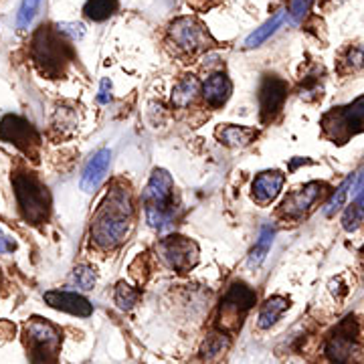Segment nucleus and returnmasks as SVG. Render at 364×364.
<instances>
[{
	"label": "nucleus",
	"mask_w": 364,
	"mask_h": 364,
	"mask_svg": "<svg viewBox=\"0 0 364 364\" xmlns=\"http://www.w3.org/2000/svg\"><path fill=\"white\" fill-rule=\"evenodd\" d=\"M166 41L176 55H184V57H195L198 53L215 47V39L210 37L207 26L195 16H181L172 21Z\"/></svg>",
	"instance_id": "obj_6"
},
{
	"label": "nucleus",
	"mask_w": 364,
	"mask_h": 364,
	"mask_svg": "<svg viewBox=\"0 0 364 364\" xmlns=\"http://www.w3.org/2000/svg\"><path fill=\"white\" fill-rule=\"evenodd\" d=\"M134 205L128 186H114L91 221V239L100 249L119 247L132 229Z\"/></svg>",
	"instance_id": "obj_1"
},
{
	"label": "nucleus",
	"mask_w": 364,
	"mask_h": 364,
	"mask_svg": "<svg viewBox=\"0 0 364 364\" xmlns=\"http://www.w3.org/2000/svg\"><path fill=\"white\" fill-rule=\"evenodd\" d=\"M41 0H21V9L16 14V25L18 28H26V26L33 23L35 14L39 11Z\"/></svg>",
	"instance_id": "obj_29"
},
{
	"label": "nucleus",
	"mask_w": 364,
	"mask_h": 364,
	"mask_svg": "<svg viewBox=\"0 0 364 364\" xmlns=\"http://www.w3.org/2000/svg\"><path fill=\"white\" fill-rule=\"evenodd\" d=\"M255 299H257V294L247 284L235 282L221 299L219 328L225 332H237L243 326V320L249 310L255 306Z\"/></svg>",
	"instance_id": "obj_8"
},
{
	"label": "nucleus",
	"mask_w": 364,
	"mask_h": 364,
	"mask_svg": "<svg viewBox=\"0 0 364 364\" xmlns=\"http://www.w3.org/2000/svg\"><path fill=\"white\" fill-rule=\"evenodd\" d=\"M112 83H109V79H104L102 81V90H100V95H97V102L100 104H107L109 100H112Z\"/></svg>",
	"instance_id": "obj_33"
},
{
	"label": "nucleus",
	"mask_w": 364,
	"mask_h": 364,
	"mask_svg": "<svg viewBox=\"0 0 364 364\" xmlns=\"http://www.w3.org/2000/svg\"><path fill=\"white\" fill-rule=\"evenodd\" d=\"M0 140L16 146L23 154L37 160V152L41 146L39 132L31 122L21 116H4L0 119Z\"/></svg>",
	"instance_id": "obj_11"
},
{
	"label": "nucleus",
	"mask_w": 364,
	"mask_h": 364,
	"mask_svg": "<svg viewBox=\"0 0 364 364\" xmlns=\"http://www.w3.org/2000/svg\"><path fill=\"white\" fill-rule=\"evenodd\" d=\"M158 255L170 269L178 273L191 272L198 263V245L182 235H170L158 243Z\"/></svg>",
	"instance_id": "obj_10"
},
{
	"label": "nucleus",
	"mask_w": 364,
	"mask_h": 364,
	"mask_svg": "<svg viewBox=\"0 0 364 364\" xmlns=\"http://www.w3.org/2000/svg\"><path fill=\"white\" fill-rule=\"evenodd\" d=\"M109 164H112V152H109L107 148L97 150V152L90 158V162L85 164V168H83L81 181H79V184H81V191H85V193H93V191H97V188H100V184L104 182Z\"/></svg>",
	"instance_id": "obj_14"
},
{
	"label": "nucleus",
	"mask_w": 364,
	"mask_h": 364,
	"mask_svg": "<svg viewBox=\"0 0 364 364\" xmlns=\"http://www.w3.org/2000/svg\"><path fill=\"white\" fill-rule=\"evenodd\" d=\"M31 59L43 75L55 79L65 73L67 65L75 59V53L69 45V37L57 26L43 25L33 35Z\"/></svg>",
	"instance_id": "obj_2"
},
{
	"label": "nucleus",
	"mask_w": 364,
	"mask_h": 364,
	"mask_svg": "<svg viewBox=\"0 0 364 364\" xmlns=\"http://www.w3.org/2000/svg\"><path fill=\"white\" fill-rule=\"evenodd\" d=\"M360 69H364V47L363 45H352L340 57V71L342 73H354Z\"/></svg>",
	"instance_id": "obj_25"
},
{
	"label": "nucleus",
	"mask_w": 364,
	"mask_h": 364,
	"mask_svg": "<svg viewBox=\"0 0 364 364\" xmlns=\"http://www.w3.org/2000/svg\"><path fill=\"white\" fill-rule=\"evenodd\" d=\"M354 203H356V205H358V207L364 210V188L360 191V193H358V195H356V200H354Z\"/></svg>",
	"instance_id": "obj_35"
},
{
	"label": "nucleus",
	"mask_w": 364,
	"mask_h": 364,
	"mask_svg": "<svg viewBox=\"0 0 364 364\" xmlns=\"http://www.w3.org/2000/svg\"><path fill=\"white\" fill-rule=\"evenodd\" d=\"M57 28H59L63 35H67L71 41L81 39V37H83V33H85V26L79 25V23H59Z\"/></svg>",
	"instance_id": "obj_32"
},
{
	"label": "nucleus",
	"mask_w": 364,
	"mask_h": 364,
	"mask_svg": "<svg viewBox=\"0 0 364 364\" xmlns=\"http://www.w3.org/2000/svg\"><path fill=\"white\" fill-rule=\"evenodd\" d=\"M0 282H2V275H0Z\"/></svg>",
	"instance_id": "obj_36"
},
{
	"label": "nucleus",
	"mask_w": 364,
	"mask_h": 364,
	"mask_svg": "<svg viewBox=\"0 0 364 364\" xmlns=\"http://www.w3.org/2000/svg\"><path fill=\"white\" fill-rule=\"evenodd\" d=\"M13 188L21 217L31 225H43L51 215L49 188L33 172H14Z\"/></svg>",
	"instance_id": "obj_4"
},
{
	"label": "nucleus",
	"mask_w": 364,
	"mask_h": 364,
	"mask_svg": "<svg viewBox=\"0 0 364 364\" xmlns=\"http://www.w3.org/2000/svg\"><path fill=\"white\" fill-rule=\"evenodd\" d=\"M45 301L55 308V310H61V312L71 314V316H81V318H87L93 312V306H91L87 299L79 294L73 291H47L45 294Z\"/></svg>",
	"instance_id": "obj_15"
},
{
	"label": "nucleus",
	"mask_w": 364,
	"mask_h": 364,
	"mask_svg": "<svg viewBox=\"0 0 364 364\" xmlns=\"http://www.w3.org/2000/svg\"><path fill=\"white\" fill-rule=\"evenodd\" d=\"M73 282H75L81 289L90 291V289H93V286H95V282H97V273H95V269H93L91 265H77V267L73 269Z\"/></svg>",
	"instance_id": "obj_28"
},
{
	"label": "nucleus",
	"mask_w": 364,
	"mask_h": 364,
	"mask_svg": "<svg viewBox=\"0 0 364 364\" xmlns=\"http://www.w3.org/2000/svg\"><path fill=\"white\" fill-rule=\"evenodd\" d=\"M117 9H119L117 0H87L85 6H83V13L91 21L102 23L105 18L114 16L117 13Z\"/></svg>",
	"instance_id": "obj_23"
},
{
	"label": "nucleus",
	"mask_w": 364,
	"mask_h": 364,
	"mask_svg": "<svg viewBox=\"0 0 364 364\" xmlns=\"http://www.w3.org/2000/svg\"><path fill=\"white\" fill-rule=\"evenodd\" d=\"M286 182V176L279 170H265L257 174L253 181V198L259 205H269L275 196L282 193V186Z\"/></svg>",
	"instance_id": "obj_16"
},
{
	"label": "nucleus",
	"mask_w": 364,
	"mask_h": 364,
	"mask_svg": "<svg viewBox=\"0 0 364 364\" xmlns=\"http://www.w3.org/2000/svg\"><path fill=\"white\" fill-rule=\"evenodd\" d=\"M273 237H275V231H273L272 227H263L261 229L259 237H257L255 245H253L251 253H249L247 265L251 269H257L261 263L265 261V257H267V253H269V249L273 245Z\"/></svg>",
	"instance_id": "obj_22"
},
{
	"label": "nucleus",
	"mask_w": 364,
	"mask_h": 364,
	"mask_svg": "<svg viewBox=\"0 0 364 364\" xmlns=\"http://www.w3.org/2000/svg\"><path fill=\"white\" fill-rule=\"evenodd\" d=\"M287 100V83L277 75H265L259 87V117L263 124H272L284 109Z\"/></svg>",
	"instance_id": "obj_12"
},
{
	"label": "nucleus",
	"mask_w": 364,
	"mask_h": 364,
	"mask_svg": "<svg viewBox=\"0 0 364 364\" xmlns=\"http://www.w3.org/2000/svg\"><path fill=\"white\" fill-rule=\"evenodd\" d=\"M322 134L330 142L346 144L350 138L364 134V95L348 105H340L326 112L322 119Z\"/></svg>",
	"instance_id": "obj_5"
},
{
	"label": "nucleus",
	"mask_w": 364,
	"mask_h": 364,
	"mask_svg": "<svg viewBox=\"0 0 364 364\" xmlns=\"http://www.w3.org/2000/svg\"><path fill=\"white\" fill-rule=\"evenodd\" d=\"M26 346L33 364H59L61 334L53 324L41 318H33L25 328Z\"/></svg>",
	"instance_id": "obj_7"
},
{
	"label": "nucleus",
	"mask_w": 364,
	"mask_h": 364,
	"mask_svg": "<svg viewBox=\"0 0 364 364\" xmlns=\"http://www.w3.org/2000/svg\"><path fill=\"white\" fill-rule=\"evenodd\" d=\"M16 245H14L13 239H9L6 235L0 231V253H13Z\"/></svg>",
	"instance_id": "obj_34"
},
{
	"label": "nucleus",
	"mask_w": 364,
	"mask_h": 364,
	"mask_svg": "<svg viewBox=\"0 0 364 364\" xmlns=\"http://www.w3.org/2000/svg\"><path fill=\"white\" fill-rule=\"evenodd\" d=\"M350 188H352V176H348V178H346V181L342 182L338 188H336V193L332 195V198L326 203V207H324L326 217H334V215H336V210H340V208L344 207L346 196H348V193H350Z\"/></svg>",
	"instance_id": "obj_27"
},
{
	"label": "nucleus",
	"mask_w": 364,
	"mask_h": 364,
	"mask_svg": "<svg viewBox=\"0 0 364 364\" xmlns=\"http://www.w3.org/2000/svg\"><path fill=\"white\" fill-rule=\"evenodd\" d=\"M284 23H286V11L275 13L269 21H265L259 28H255V31L249 35L247 41H245V47H247V49H255V47H259L261 43H265V41L269 39L277 28H282Z\"/></svg>",
	"instance_id": "obj_21"
},
{
	"label": "nucleus",
	"mask_w": 364,
	"mask_h": 364,
	"mask_svg": "<svg viewBox=\"0 0 364 364\" xmlns=\"http://www.w3.org/2000/svg\"><path fill=\"white\" fill-rule=\"evenodd\" d=\"M287 308H289V301H287L286 298L273 296V298H269L263 306H261L257 326H259L261 330H269V328L279 320V316L286 312Z\"/></svg>",
	"instance_id": "obj_20"
},
{
	"label": "nucleus",
	"mask_w": 364,
	"mask_h": 364,
	"mask_svg": "<svg viewBox=\"0 0 364 364\" xmlns=\"http://www.w3.org/2000/svg\"><path fill=\"white\" fill-rule=\"evenodd\" d=\"M217 138H219V142L229 146V148H245L257 138V130L255 128H245V126L227 124V126H221L217 130Z\"/></svg>",
	"instance_id": "obj_18"
},
{
	"label": "nucleus",
	"mask_w": 364,
	"mask_h": 364,
	"mask_svg": "<svg viewBox=\"0 0 364 364\" xmlns=\"http://www.w3.org/2000/svg\"><path fill=\"white\" fill-rule=\"evenodd\" d=\"M324 182H308L304 186H299L296 191H291L282 203V215H286L287 219H299L304 217L312 205L322 196Z\"/></svg>",
	"instance_id": "obj_13"
},
{
	"label": "nucleus",
	"mask_w": 364,
	"mask_h": 364,
	"mask_svg": "<svg viewBox=\"0 0 364 364\" xmlns=\"http://www.w3.org/2000/svg\"><path fill=\"white\" fill-rule=\"evenodd\" d=\"M312 2L314 0H291V6H289V18H291V23H294V25H299V23L306 18V14L310 13V9H312Z\"/></svg>",
	"instance_id": "obj_31"
},
{
	"label": "nucleus",
	"mask_w": 364,
	"mask_h": 364,
	"mask_svg": "<svg viewBox=\"0 0 364 364\" xmlns=\"http://www.w3.org/2000/svg\"><path fill=\"white\" fill-rule=\"evenodd\" d=\"M231 93H233V83L227 77V73H213L203 83V95L210 107H223L229 102Z\"/></svg>",
	"instance_id": "obj_17"
},
{
	"label": "nucleus",
	"mask_w": 364,
	"mask_h": 364,
	"mask_svg": "<svg viewBox=\"0 0 364 364\" xmlns=\"http://www.w3.org/2000/svg\"><path fill=\"white\" fill-rule=\"evenodd\" d=\"M146 221L158 231L166 233L176 221V203H174V182L166 170L156 168L142 193Z\"/></svg>",
	"instance_id": "obj_3"
},
{
	"label": "nucleus",
	"mask_w": 364,
	"mask_h": 364,
	"mask_svg": "<svg viewBox=\"0 0 364 364\" xmlns=\"http://www.w3.org/2000/svg\"><path fill=\"white\" fill-rule=\"evenodd\" d=\"M229 346H231V340L227 334H210L205 340V344H203V358L207 360V363H215V360H219L225 352L229 350Z\"/></svg>",
	"instance_id": "obj_24"
},
{
	"label": "nucleus",
	"mask_w": 364,
	"mask_h": 364,
	"mask_svg": "<svg viewBox=\"0 0 364 364\" xmlns=\"http://www.w3.org/2000/svg\"><path fill=\"white\" fill-rule=\"evenodd\" d=\"M114 299H116L117 308L119 310H132L136 304H138V299H140V291L136 289V287L128 286L126 282H119L116 286V294H114Z\"/></svg>",
	"instance_id": "obj_26"
},
{
	"label": "nucleus",
	"mask_w": 364,
	"mask_h": 364,
	"mask_svg": "<svg viewBox=\"0 0 364 364\" xmlns=\"http://www.w3.org/2000/svg\"><path fill=\"white\" fill-rule=\"evenodd\" d=\"M198 93H200V85H198V81L193 75L182 77L174 85V90H172V105L178 107V109H184V107H188L191 104H195Z\"/></svg>",
	"instance_id": "obj_19"
},
{
	"label": "nucleus",
	"mask_w": 364,
	"mask_h": 364,
	"mask_svg": "<svg viewBox=\"0 0 364 364\" xmlns=\"http://www.w3.org/2000/svg\"><path fill=\"white\" fill-rule=\"evenodd\" d=\"M364 217V210L356 203L350 205V207L346 208V213H344V217H342V227H344V231H356L358 227H360V223H363Z\"/></svg>",
	"instance_id": "obj_30"
},
{
	"label": "nucleus",
	"mask_w": 364,
	"mask_h": 364,
	"mask_svg": "<svg viewBox=\"0 0 364 364\" xmlns=\"http://www.w3.org/2000/svg\"><path fill=\"white\" fill-rule=\"evenodd\" d=\"M358 324L348 316L342 324L330 334L326 342V356L334 364H354L360 356V342H358Z\"/></svg>",
	"instance_id": "obj_9"
}]
</instances>
